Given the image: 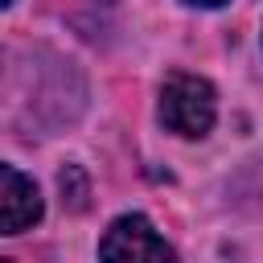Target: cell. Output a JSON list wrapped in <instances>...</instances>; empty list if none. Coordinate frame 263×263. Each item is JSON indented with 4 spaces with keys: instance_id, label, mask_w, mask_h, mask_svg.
Returning <instances> with one entry per match:
<instances>
[{
    "instance_id": "obj_1",
    "label": "cell",
    "mask_w": 263,
    "mask_h": 263,
    "mask_svg": "<svg viewBox=\"0 0 263 263\" xmlns=\"http://www.w3.org/2000/svg\"><path fill=\"white\" fill-rule=\"evenodd\" d=\"M218 95L197 74H168L160 86V123L185 140H197L214 127Z\"/></svg>"
},
{
    "instance_id": "obj_2",
    "label": "cell",
    "mask_w": 263,
    "mask_h": 263,
    "mask_svg": "<svg viewBox=\"0 0 263 263\" xmlns=\"http://www.w3.org/2000/svg\"><path fill=\"white\" fill-rule=\"evenodd\" d=\"M99 259L103 263H177L173 247L156 234V226L144 214L115 218L99 242Z\"/></svg>"
},
{
    "instance_id": "obj_3",
    "label": "cell",
    "mask_w": 263,
    "mask_h": 263,
    "mask_svg": "<svg viewBox=\"0 0 263 263\" xmlns=\"http://www.w3.org/2000/svg\"><path fill=\"white\" fill-rule=\"evenodd\" d=\"M0 214H4V234H21L41 218L37 185L12 164H0Z\"/></svg>"
},
{
    "instance_id": "obj_4",
    "label": "cell",
    "mask_w": 263,
    "mask_h": 263,
    "mask_svg": "<svg viewBox=\"0 0 263 263\" xmlns=\"http://www.w3.org/2000/svg\"><path fill=\"white\" fill-rule=\"evenodd\" d=\"M189 4H201V8H218V4H226V0H189Z\"/></svg>"
},
{
    "instance_id": "obj_5",
    "label": "cell",
    "mask_w": 263,
    "mask_h": 263,
    "mask_svg": "<svg viewBox=\"0 0 263 263\" xmlns=\"http://www.w3.org/2000/svg\"><path fill=\"white\" fill-rule=\"evenodd\" d=\"M0 263H12V259H0Z\"/></svg>"
},
{
    "instance_id": "obj_6",
    "label": "cell",
    "mask_w": 263,
    "mask_h": 263,
    "mask_svg": "<svg viewBox=\"0 0 263 263\" xmlns=\"http://www.w3.org/2000/svg\"><path fill=\"white\" fill-rule=\"evenodd\" d=\"M4 4H12V0H4Z\"/></svg>"
}]
</instances>
